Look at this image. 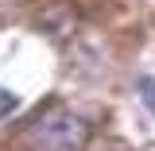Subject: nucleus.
Masks as SVG:
<instances>
[{
  "instance_id": "obj_1",
  "label": "nucleus",
  "mask_w": 155,
  "mask_h": 151,
  "mask_svg": "<svg viewBox=\"0 0 155 151\" xmlns=\"http://www.w3.org/2000/svg\"><path fill=\"white\" fill-rule=\"evenodd\" d=\"M81 140H85V120L62 105L47 109L27 128V147H35V151H78Z\"/></svg>"
},
{
  "instance_id": "obj_2",
  "label": "nucleus",
  "mask_w": 155,
  "mask_h": 151,
  "mask_svg": "<svg viewBox=\"0 0 155 151\" xmlns=\"http://www.w3.org/2000/svg\"><path fill=\"white\" fill-rule=\"evenodd\" d=\"M16 109H19V97L8 93V89H0V120H4V116H12Z\"/></svg>"
},
{
  "instance_id": "obj_3",
  "label": "nucleus",
  "mask_w": 155,
  "mask_h": 151,
  "mask_svg": "<svg viewBox=\"0 0 155 151\" xmlns=\"http://www.w3.org/2000/svg\"><path fill=\"white\" fill-rule=\"evenodd\" d=\"M140 93H147V109L155 113V81H151V77H143V81H140Z\"/></svg>"
}]
</instances>
